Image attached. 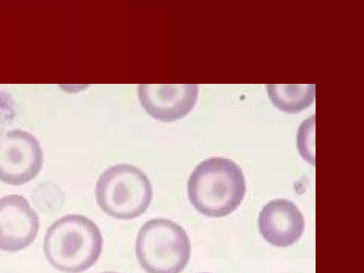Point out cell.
<instances>
[{"mask_svg": "<svg viewBox=\"0 0 364 273\" xmlns=\"http://www.w3.org/2000/svg\"><path fill=\"white\" fill-rule=\"evenodd\" d=\"M40 228L37 213L22 195L0 198V250L17 252L36 240Z\"/></svg>", "mask_w": 364, "mask_h": 273, "instance_id": "cell-6", "label": "cell"}, {"mask_svg": "<svg viewBox=\"0 0 364 273\" xmlns=\"http://www.w3.org/2000/svg\"><path fill=\"white\" fill-rule=\"evenodd\" d=\"M103 239L90 218L69 214L58 219L44 236L43 252L48 262L65 273H80L93 266L102 251Z\"/></svg>", "mask_w": 364, "mask_h": 273, "instance_id": "cell-2", "label": "cell"}, {"mask_svg": "<svg viewBox=\"0 0 364 273\" xmlns=\"http://www.w3.org/2000/svg\"><path fill=\"white\" fill-rule=\"evenodd\" d=\"M187 191L191 205L210 218H223L240 205L246 192L243 172L234 161L210 157L199 163L189 176Z\"/></svg>", "mask_w": 364, "mask_h": 273, "instance_id": "cell-1", "label": "cell"}, {"mask_svg": "<svg viewBox=\"0 0 364 273\" xmlns=\"http://www.w3.org/2000/svg\"><path fill=\"white\" fill-rule=\"evenodd\" d=\"M43 164L41 146L33 134L20 129L0 132V181L25 184L38 176Z\"/></svg>", "mask_w": 364, "mask_h": 273, "instance_id": "cell-5", "label": "cell"}, {"mask_svg": "<svg viewBox=\"0 0 364 273\" xmlns=\"http://www.w3.org/2000/svg\"><path fill=\"white\" fill-rule=\"evenodd\" d=\"M315 85H267L272 102L288 113L298 112L311 105L315 96Z\"/></svg>", "mask_w": 364, "mask_h": 273, "instance_id": "cell-9", "label": "cell"}, {"mask_svg": "<svg viewBox=\"0 0 364 273\" xmlns=\"http://www.w3.org/2000/svg\"><path fill=\"white\" fill-rule=\"evenodd\" d=\"M191 249L185 230L166 218L146 222L135 244L136 259L147 273H181L188 264Z\"/></svg>", "mask_w": 364, "mask_h": 273, "instance_id": "cell-4", "label": "cell"}, {"mask_svg": "<svg viewBox=\"0 0 364 273\" xmlns=\"http://www.w3.org/2000/svg\"><path fill=\"white\" fill-rule=\"evenodd\" d=\"M100 209L119 220L134 219L149 207L153 198L151 183L139 168L118 164L104 171L95 188Z\"/></svg>", "mask_w": 364, "mask_h": 273, "instance_id": "cell-3", "label": "cell"}, {"mask_svg": "<svg viewBox=\"0 0 364 273\" xmlns=\"http://www.w3.org/2000/svg\"><path fill=\"white\" fill-rule=\"evenodd\" d=\"M101 273H117V272H111V271H107V272H101Z\"/></svg>", "mask_w": 364, "mask_h": 273, "instance_id": "cell-10", "label": "cell"}, {"mask_svg": "<svg viewBox=\"0 0 364 273\" xmlns=\"http://www.w3.org/2000/svg\"><path fill=\"white\" fill-rule=\"evenodd\" d=\"M258 227L267 242L277 247H287L301 237L305 221L293 202L280 198L271 200L263 207L259 215Z\"/></svg>", "mask_w": 364, "mask_h": 273, "instance_id": "cell-8", "label": "cell"}, {"mask_svg": "<svg viewBox=\"0 0 364 273\" xmlns=\"http://www.w3.org/2000/svg\"><path fill=\"white\" fill-rule=\"evenodd\" d=\"M195 84L139 85L138 97L146 113L155 119L173 122L186 116L198 99Z\"/></svg>", "mask_w": 364, "mask_h": 273, "instance_id": "cell-7", "label": "cell"}]
</instances>
